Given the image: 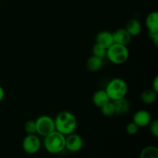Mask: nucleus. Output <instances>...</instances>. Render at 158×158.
<instances>
[{
    "label": "nucleus",
    "instance_id": "nucleus-1",
    "mask_svg": "<svg viewBox=\"0 0 158 158\" xmlns=\"http://www.w3.org/2000/svg\"><path fill=\"white\" fill-rule=\"evenodd\" d=\"M56 131L64 136L73 134L77 127V120L73 114L69 111H63L55 119Z\"/></svg>",
    "mask_w": 158,
    "mask_h": 158
},
{
    "label": "nucleus",
    "instance_id": "nucleus-2",
    "mask_svg": "<svg viewBox=\"0 0 158 158\" xmlns=\"http://www.w3.org/2000/svg\"><path fill=\"white\" fill-rule=\"evenodd\" d=\"M66 144V136L56 131L45 137V149L49 154H56L61 153L65 149Z\"/></svg>",
    "mask_w": 158,
    "mask_h": 158
},
{
    "label": "nucleus",
    "instance_id": "nucleus-3",
    "mask_svg": "<svg viewBox=\"0 0 158 158\" xmlns=\"http://www.w3.org/2000/svg\"><path fill=\"white\" fill-rule=\"evenodd\" d=\"M105 90L113 101L125 98L128 91L127 83L122 78H114L107 83Z\"/></svg>",
    "mask_w": 158,
    "mask_h": 158
},
{
    "label": "nucleus",
    "instance_id": "nucleus-4",
    "mask_svg": "<svg viewBox=\"0 0 158 158\" xmlns=\"http://www.w3.org/2000/svg\"><path fill=\"white\" fill-rule=\"evenodd\" d=\"M130 52L127 46L114 43L106 50V56L112 63L120 65L126 63L129 59Z\"/></svg>",
    "mask_w": 158,
    "mask_h": 158
},
{
    "label": "nucleus",
    "instance_id": "nucleus-5",
    "mask_svg": "<svg viewBox=\"0 0 158 158\" xmlns=\"http://www.w3.org/2000/svg\"><path fill=\"white\" fill-rule=\"evenodd\" d=\"M36 134L42 137H46L56 131L55 121L52 117L49 115H42L35 120Z\"/></svg>",
    "mask_w": 158,
    "mask_h": 158
},
{
    "label": "nucleus",
    "instance_id": "nucleus-6",
    "mask_svg": "<svg viewBox=\"0 0 158 158\" xmlns=\"http://www.w3.org/2000/svg\"><path fill=\"white\" fill-rule=\"evenodd\" d=\"M41 148V140L35 134H27L23 140V149L26 154H35Z\"/></svg>",
    "mask_w": 158,
    "mask_h": 158
},
{
    "label": "nucleus",
    "instance_id": "nucleus-7",
    "mask_svg": "<svg viewBox=\"0 0 158 158\" xmlns=\"http://www.w3.org/2000/svg\"><path fill=\"white\" fill-rule=\"evenodd\" d=\"M83 147V140L80 135L77 134H69L66 137L65 148L69 152L76 153L80 151Z\"/></svg>",
    "mask_w": 158,
    "mask_h": 158
},
{
    "label": "nucleus",
    "instance_id": "nucleus-8",
    "mask_svg": "<svg viewBox=\"0 0 158 158\" xmlns=\"http://www.w3.org/2000/svg\"><path fill=\"white\" fill-rule=\"evenodd\" d=\"M151 119V115L148 111L145 110H139L134 113L133 116V122L137 125L139 127H144L149 125Z\"/></svg>",
    "mask_w": 158,
    "mask_h": 158
},
{
    "label": "nucleus",
    "instance_id": "nucleus-9",
    "mask_svg": "<svg viewBox=\"0 0 158 158\" xmlns=\"http://www.w3.org/2000/svg\"><path fill=\"white\" fill-rule=\"evenodd\" d=\"M113 33L114 43L117 44L127 46L130 43L131 40V35L128 33L127 31L124 29H118Z\"/></svg>",
    "mask_w": 158,
    "mask_h": 158
},
{
    "label": "nucleus",
    "instance_id": "nucleus-10",
    "mask_svg": "<svg viewBox=\"0 0 158 158\" xmlns=\"http://www.w3.org/2000/svg\"><path fill=\"white\" fill-rule=\"evenodd\" d=\"M96 43H98L108 49L111 45L114 43L113 33L106 30L98 32L96 35Z\"/></svg>",
    "mask_w": 158,
    "mask_h": 158
},
{
    "label": "nucleus",
    "instance_id": "nucleus-11",
    "mask_svg": "<svg viewBox=\"0 0 158 158\" xmlns=\"http://www.w3.org/2000/svg\"><path fill=\"white\" fill-rule=\"evenodd\" d=\"M92 100L93 103L99 108L101 107L103 105H104L107 102L110 101L105 89H99V90L96 91L93 96Z\"/></svg>",
    "mask_w": 158,
    "mask_h": 158
},
{
    "label": "nucleus",
    "instance_id": "nucleus-12",
    "mask_svg": "<svg viewBox=\"0 0 158 158\" xmlns=\"http://www.w3.org/2000/svg\"><path fill=\"white\" fill-rule=\"evenodd\" d=\"M125 29L131 36H137L140 34L142 31V26L140 22L135 19H130L127 23Z\"/></svg>",
    "mask_w": 158,
    "mask_h": 158
},
{
    "label": "nucleus",
    "instance_id": "nucleus-13",
    "mask_svg": "<svg viewBox=\"0 0 158 158\" xmlns=\"http://www.w3.org/2000/svg\"><path fill=\"white\" fill-rule=\"evenodd\" d=\"M146 26L150 32H158V12H151L146 18Z\"/></svg>",
    "mask_w": 158,
    "mask_h": 158
},
{
    "label": "nucleus",
    "instance_id": "nucleus-14",
    "mask_svg": "<svg viewBox=\"0 0 158 158\" xmlns=\"http://www.w3.org/2000/svg\"><path fill=\"white\" fill-rule=\"evenodd\" d=\"M103 59L93 55L86 61V68L90 72H97L103 66Z\"/></svg>",
    "mask_w": 158,
    "mask_h": 158
},
{
    "label": "nucleus",
    "instance_id": "nucleus-15",
    "mask_svg": "<svg viewBox=\"0 0 158 158\" xmlns=\"http://www.w3.org/2000/svg\"><path fill=\"white\" fill-rule=\"evenodd\" d=\"M115 108V114L118 115H123L130 110V103L125 98L120 99L113 101Z\"/></svg>",
    "mask_w": 158,
    "mask_h": 158
},
{
    "label": "nucleus",
    "instance_id": "nucleus-16",
    "mask_svg": "<svg viewBox=\"0 0 158 158\" xmlns=\"http://www.w3.org/2000/svg\"><path fill=\"white\" fill-rule=\"evenodd\" d=\"M157 93L153 90L152 89H147L141 93L140 99L141 101L145 104H153L157 100Z\"/></svg>",
    "mask_w": 158,
    "mask_h": 158
},
{
    "label": "nucleus",
    "instance_id": "nucleus-17",
    "mask_svg": "<svg viewBox=\"0 0 158 158\" xmlns=\"http://www.w3.org/2000/svg\"><path fill=\"white\" fill-rule=\"evenodd\" d=\"M140 158H158V148L155 146L145 147L140 152Z\"/></svg>",
    "mask_w": 158,
    "mask_h": 158
},
{
    "label": "nucleus",
    "instance_id": "nucleus-18",
    "mask_svg": "<svg viewBox=\"0 0 158 158\" xmlns=\"http://www.w3.org/2000/svg\"><path fill=\"white\" fill-rule=\"evenodd\" d=\"M102 114L105 117H112L115 114V108H114V103L111 101L107 102L104 105L100 108Z\"/></svg>",
    "mask_w": 158,
    "mask_h": 158
},
{
    "label": "nucleus",
    "instance_id": "nucleus-19",
    "mask_svg": "<svg viewBox=\"0 0 158 158\" xmlns=\"http://www.w3.org/2000/svg\"><path fill=\"white\" fill-rule=\"evenodd\" d=\"M106 50H107V49L105 48L104 46H101V45L98 44V43H96L94 46V47H93V55L103 59V57L106 56Z\"/></svg>",
    "mask_w": 158,
    "mask_h": 158
},
{
    "label": "nucleus",
    "instance_id": "nucleus-20",
    "mask_svg": "<svg viewBox=\"0 0 158 158\" xmlns=\"http://www.w3.org/2000/svg\"><path fill=\"white\" fill-rule=\"evenodd\" d=\"M24 129L27 134H36V124H35V120H27V121L25 123Z\"/></svg>",
    "mask_w": 158,
    "mask_h": 158
},
{
    "label": "nucleus",
    "instance_id": "nucleus-21",
    "mask_svg": "<svg viewBox=\"0 0 158 158\" xmlns=\"http://www.w3.org/2000/svg\"><path fill=\"white\" fill-rule=\"evenodd\" d=\"M139 131V127L134 122H131L126 126V131L129 135H135Z\"/></svg>",
    "mask_w": 158,
    "mask_h": 158
},
{
    "label": "nucleus",
    "instance_id": "nucleus-22",
    "mask_svg": "<svg viewBox=\"0 0 158 158\" xmlns=\"http://www.w3.org/2000/svg\"><path fill=\"white\" fill-rule=\"evenodd\" d=\"M150 125V132L154 137H158V120H151Z\"/></svg>",
    "mask_w": 158,
    "mask_h": 158
},
{
    "label": "nucleus",
    "instance_id": "nucleus-23",
    "mask_svg": "<svg viewBox=\"0 0 158 158\" xmlns=\"http://www.w3.org/2000/svg\"><path fill=\"white\" fill-rule=\"evenodd\" d=\"M149 37L153 42L155 46H158V32H149Z\"/></svg>",
    "mask_w": 158,
    "mask_h": 158
},
{
    "label": "nucleus",
    "instance_id": "nucleus-24",
    "mask_svg": "<svg viewBox=\"0 0 158 158\" xmlns=\"http://www.w3.org/2000/svg\"><path fill=\"white\" fill-rule=\"evenodd\" d=\"M152 89L154 91H155L156 93H158V77L154 78V81L152 82Z\"/></svg>",
    "mask_w": 158,
    "mask_h": 158
},
{
    "label": "nucleus",
    "instance_id": "nucleus-25",
    "mask_svg": "<svg viewBox=\"0 0 158 158\" xmlns=\"http://www.w3.org/2000/svg\"><path fill=\"white\" fill-rule=\"evenodd\" d=\"M4 97H5V90L2 88V86H0V102L2 101Z\"/></svg>",
    "mask_w": 158,
    "mask_h": 158
}]
</instances>
